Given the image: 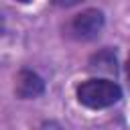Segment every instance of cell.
<instances>
[{"mask_svg":"<svg viewBox=\"0 0 130 130\" xmlns=\"http://www.w3.org/2000/svg\"><path fill=\"white\" fill-rule=\"evenodd\" d=\"M124 98V87L116 79L108 77H87L75 85V100L87 110H108L120 104Z\"/></svg>","mask_w":130,"mask_h":130,"instance_id":"obj_1","label":"cell"},{"mask_svg":"<svg viewBox=\"0 0 130 130\" xmlns=\"http://www.w3.org/2000/svg\"><path fill=\"white\" fill-rule=\"evenodd\" d=\"M106 26V12L98 6H85L75 12L63 26V35L77 43H93Z\"/></svg>","mask_w":130,"mask_h":130,"instance_id":"obj_2","label":"cell"},{"mask_svg":"<svg viewBox=\"0 0 130 130\" xmlns=\"http://www.w3.org/2000/svg\"><path fill=\"white\" fill-rule=\"evenodd\" d=\"M85 69L91 73V77H108L116 79L120 73V61H118V49L116 47H102L93 51L87 57Z\"/></svg>","mask_w":130,"mask_h":130,"instance_id":"obj_3","label":"cell"},{"mask_svg":"<svg viewBox=\"0 0 130 130\" xmlns=\"http://www.w3.org/2000/svg\"><path fill=\"white\" fill-rule=\"evenodd\" d=\"M47 91L45 77L30 67H20L14 75V95L16 100H37Z\"/></svg>","mask_w":130,"mask_h":130,"instance_id":"obj_4","label":"cell"},{"mask_svg":"<svg viewBox=\"0 0 130 130\" xmlns=\"http://www.w3.org/2000/svg\"><path fill=\"white\" fill-rule=\"evenodd\" d=\"M124 77H126V89L130 91V53L126 55V61H124Z\"/></svg>","mask_w":130,"mask_h":130,"instance_id":"obj_5","label":"cell"},{"mask_svg":"<svg viewBox=\"0 0 130 130\" xmlns=\"http://www.w3.org/2000/svg\"><path fill=\"white\" fill-rule=\"evenodd\" d=\"M53 6H57V8H71V6H79V0H71V2H53Z\"/></svg>","mask_w":130,"mask_h":130,"instance_id":"obj_6","label":"cell"}]
</instances>
